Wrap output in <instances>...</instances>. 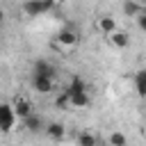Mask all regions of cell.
<instances>
[{
    "label": "cell",
    "instance_id": "d6986e66",
    "mask_svg": "<svg viewBox=\"0 0 146 146\" xmlns=\"http://www.w3.org/2000/svg\"><path fill=\"white\" fill-rule=\"evenodd\" d=\"M98 146H107V144H98Z\"/></svg>",
    "mask_w": 146,
    "mask_h": 146
},
{
    "label": "cell",
    "instance_id": "5b68a950",
    "mask_svg": "<svg viewBox=\"0 0 146 146\" xmlns=\"http://www.w3.org/2000/svg\"><path fill=\"white\" fill-rule=\"evenodd\" d=\"M32 71H34V75H43V78L57 80V68H55L50 62H46V59H36L34 66H32Z\"/></svg>",
    "mask_w": 146,
    "mask_h": 146
},
{
    "label": "cell",
    "instance_id": "277c9868",
    "mask_svg": "<svg viewBox=\"0 0 146 146\" xmlns=\"http://www.w3.org/2000/svg\"><path fill=\"white\" fill-rule=\"evenodd\" d=\"M32 89L41 96H48L55 91V80L52 78H43V75H32Z\"/></svg>",
    "mask_w": 146,
    "mask_h": 146
},
{
    "label": "cell",
    "instance_id": "9c48e42d",
    "mask_svg": "<svg viewBox=\"0 0 146 146\" xmlns=\"http://www.w3.org/2000/svg\"><path fill=\"white\" fill-rule=\"evenodd\" d=\"M66 96H68L71 107H87L91 103V98H89L87 91H66Z\"/></svg>",
    "mask_w": 146,
    "mask_h": 146
},
{
    "label": "cell",
    "instance_id": "5bb4252c",
    "mask_svg": "<svg viewBox=\"0 0 146 146\" xmlns=\"http://www.w3.org/2000/svg\"><path fill=\"white\" fill-rule=\"evenodd\" d=\"M135 89L141 98H146V71H137L135 75Z\"/></svg>",
    "mask_w": 146,
    "mask_h": 146
},
{
    "label": "cell",
    "instance_id": "9a60e30c",
    "mask_svg": "<svg viewBox=\"0 0 146 146\" xmlns=\"http://www.w3.org/2000/svg\"><path fill=\"white\" fill-rule=\"evenodd\" d=\"M123 11H125L130 18H137V16H139L144 9H141V7H139L135 0H125V2H123Z\"/></svg>",
    "mask_w": 146,
    "mask_h": 146
},
{
    "label": "cell",
    "instance_id": "7a4b0ae2",
    "mask_svg": "<svg viewBox=\"0 0 146 146\" xmlns=\"http://www.w3.org/2000/svg\"><path fill=\"white\" fill-rule=\"evenodd\" d=\"M55 7V0H25L23 2V14L30 18H36Z\"/></svg>",
    "mask_w": 146,
    "mask_h": 146
},
{
    "label": "cell",
    "instance_id": "ba28073f",
    "mask_svg": "<svg viewBox=\"0 0 146 146\" xmlns=\"http://www.w3.org/2000/svg\"><path fill=\"white\" fill-rule=\"evenodd\" d=\"M107 41H110L114 48H119V50H123V48L130 46V36H128V32H123V30H116V32L107 34Z\"/></svg>",
    "mask_w": 146,
    "mask_h": 146
},
{
    "label": "cell",
    "instance_id": "2e32d148",
    "mask_svg": "<svg viewBox=\"0 0 146 146\" xmlns=\"http://www.w3.org/2000/svg\"><path fill=\"white\" fill-rule=\"evenodd\" d=\"M66 91H87V84H84V80H82V78H78V75H75V78L71 80V84H68V89H66Z\"/></svg>",
    "mask_w": 146,
    "mask_h": 146
},
{
    "label": "cell",
    "instance_id": "52a82bcc",
    "mask_svg": "<svg viewBox=\"0 0 146 146\" xmlns=\"http://www.w3.org/2000/svg\"><path fill=\"white\" fill-rule=\"evenodd\" d=\"M96 30H98V32H103V34L107 36V34L116 32V30H119V25H116V21H114L112 16H100V18H96Z\"/></svg>",
    "mask_w": 146,
    "mask_h": 146
},
{
    "label": "cell",
    "instance_id": "8992f818",
    "mask_svg": "<svg viewBox=\"0 0 146 146\" xmlns=\"http://www.w3.org/2000/svg\"><path fill=\"white\" fill-rule=\"evenodd\" d=\"M11 105H14V110H16V114H18V119H21V121H23V119H27L30 114H34V112H32V103H30L25 96H16Z\"/></svg>",
    "mask_w": 146,
    "mask_h": 146
},
{
    "label": "cell",
    "instance_id": "4fadbf2b",
    "mask_svg": "<svg viewBox=\"0 0 146 146\" xmlns=\"http://www.w3.org/2000/svg\"><path fill=\"white\" fill-rule=\"evenodd\" d=\"M78 146H98V139H96V135H94V132L84 130V132H80V135H78Z\"/></svg>",
    "mask_w": 146,
    "mask_h": 146
},
{
    "label": "cell",
    "instance_id": "7c38bea8",
    "mask_svg": "<svg viewBox=\"0 0 146 146\" xmlns=\"http://www.w3.org/2000/svg\"><path fill=\"white\" fill-rule=\"evenodd\" d=\"M107 146H128V137L121 130H112L107 137Z\"/></svg>",
    "mask_w": 146,
    "mask_h": 146
},
{
    "label": "cell",
    "instance_id": "ac0fdd59",
    "mask_svg": "<svg viewBox=\"0 0 146 146\" xmlns=\"http://www.w3.org/2000/svg\"><path fill=\"white\" fill-rule=\"evenodd\" d=\"M144 110H146V98H144Z\"/></svg>",
    "mask_w": 146,
    "mask_h": 146
},
{
    "label": "cell",
    "instance_id": "e0dca14e",
    "mask_svg": "<svg viewBox=\"0 0 146 146\" xmlns=\"http://www.w3.org/2000/svg\"><path fill=\"white\" fill-rule=\"evenodd\" d=\"M135 21H137L139 30H144V32H146V9H144V11H141V14H139V16L135 18Z\"/></svg>",
    "mask_w": 146,
    "mask_h": 146
},
{
    "label": "cell",
    "instance_id": "30bf717a",
    "mask_svg": "<svg viewBox=\"0 0 146 146\" xmlns=\"http://www.w3.org/2000/svg\"><path fill=\"white\" fill-rule=\"evenodd\" d=\"M23 128L27 132H41V130H46V123L39 114H30L27 119H23Z\"/></svg>",
    "mask_w": 146,
    "mask_h": 146
},
{
    "label": "cell",
    "instance_id": "8fae6325",
    "mask_svg": "<svg viewBox=\"0 0 146 146\" xmlns=\"http://www.w3.org/2000/svg\"><path fill=\"white\" fill-rule=\"evenodd\" d=\"M50 139H55V141H59V139H64V135H66V128H64V123H59V121H52V123H48L46 125V130H43Z\"/></svg>",
    "mask_w": 146,
    "mask_h": 146
},
{
    "label": "cell",
    "instance_id": "3957f363",
    "mask_svg": "<svg viewBox=\"0 0 146 146\" xmlns=\"http://www.w3.org/2000/svg\"><path fill=\"white\" fill-rule=\"evenodd\" d=\"M16 123H18V114H16L14 105L11 103H2L0 105V128H2V132L5 135L11 132Z\"/></svg>",
    "mask_w": 146,
    "mask_h": 146
},
{
    "label": "cell",
    "instance_id": "6da1fadb",
    "mask_svg": "<svg viewBox=\"0 0 146 146\" xmlns=\"http://www.w3.org/2000/svg\"><path fill=\"white\" fill-rule=\"evenodd\" d=\"M78 41H80V36H78V32L73 30V27H64L57 36H55V41H52V46L59 50V52H71L75 46H78Z\"/></svg>",
    "mask_w": 146,
    "mask_h": 146
}]
</instances>
